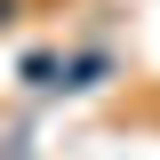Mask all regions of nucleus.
<instances>
[{
  "label": "nucleus",
  "instance_id": "1",
  "mask_svg": "<svg viewBox=\"0 0 160 160\" xmlns=\"http://www.w3.org/2000/svg\"><path fill=\"white\" fill-rule=\"evenodd\" d=\"M16 8H24V0H0V24H16Z\"/></svg>",
  "mask_w": 160,
  "mask_h": 160
}]
</instances>
